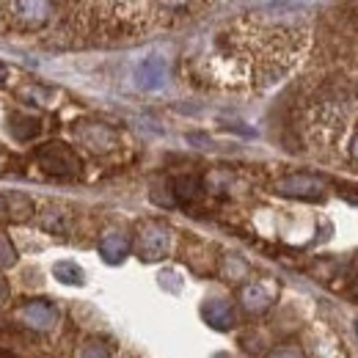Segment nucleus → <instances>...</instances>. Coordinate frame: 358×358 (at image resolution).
<instances>
[]
</instances>
